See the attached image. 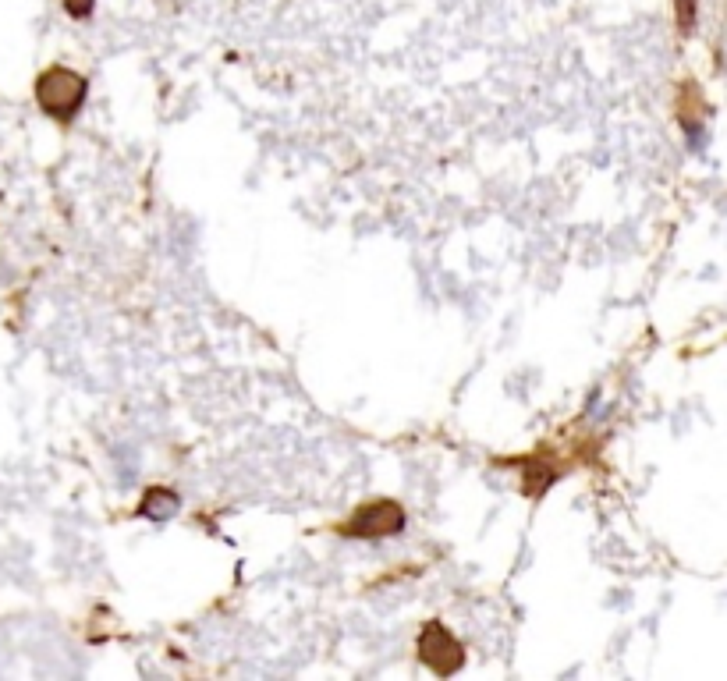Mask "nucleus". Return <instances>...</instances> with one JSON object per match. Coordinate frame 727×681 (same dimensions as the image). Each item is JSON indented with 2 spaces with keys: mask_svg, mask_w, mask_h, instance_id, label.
Segmentation results:
<instances>
[{
  "mask_svg": "<svg viewBox=\"0 0 727 681\" xmlns=\"http://www.w3.org/2000/svg\"><path fill=\"white\" fill-rule=\"evenodd\" d=\"M86 93H89L86 75L64 68V64L47 68L40 79H36V103H40V110L47 118L61 121V125L79 118L82 103H86Z\"/></svg>",
  "mask_w": 727,
  "mask_h": 681,
  "instance_id": "nucleus-1",
  "label": "nucleus"
},
{
  "mask_svg": "<svg viewBox=\"0 0 727 681\" xmlns=\"http://www.w3.org/2000/svg\"><path fill=\"white\" fill-rule=\"evenodd\" d=\"M405 525H408V515L398 501H369V504H362V508H355L352 515H348V522L337 525V533H341L344 540L376 543V540L401 536L405 533Z\"/></svg>",
  "mask_w": 727,
  "mask_h": 681,
  "instance_id": "nucleus-2",
  "label": "nucleus"
},
{
  "mask_svg": "<svg viewBox=\"0 0 727 681\" xmlns=\"http://www.w3.org/2000/svg\"><path fill=\"white\" fill-rule=\"evenodd\" d=\"M415 657L437 678H447V674H458L465 667V646L444 621H426L419 639H415Z\"/></svg>",
  "mask_w": 727,
  "mask_h": 681,
  "instance_id": "nucleus-3",
  "label": "nucleus"
},
{
  "mask_svg": "<svg viewBox=\"0 0 727 681\" xmlns=\"http://www.w3.org/2000/svg\"><path fill=\"white\" fill-rule=\"evenodd\" d=\"M178 508H181V497L174 494L171 486H149L139 501V515L149 518V522H164V518L178 515Z\"/></svg>",
  "mask_w": 727,
  "mask_h": 681,
  "instance_id": "nucleus-4",
  "label": "nucleus"
},
{
  "mask_svg": "<svg viewBox=\"0 0 727 681\" xmlns=\"http://www.w3.org/2000/svg\"><path fill=\"white\" fill-rule=\"evenodd\" d=\"M554 483H557V469L547 462V458L536 454L532 462H525V490H529V494H536V497L547 494Z\"/></svg>",
  "mask_w": 727,
  "mask_h": 681,
  "instance_id": "nucleus-5",
  "label": "nucleus"
},
{
  "mask_svg": "<svg viewBox=\"0 0 727 681\" xmlns=\"http://www.w3.org/2000/svg\"><path fill=\"white\" fill-rule=\"evenodd\" d=\"M674 18H678L681 36L696 29V0H674Z\"/></svg>",
  "mask_w": 727,
  "mask_h": 681,
  "instance_id": "nucleus-6",
  "label": "nucleus"
},
{
  "mask_svg": "<svg viewBox=\"0 0 727 681\" xmlns=\"http://www.w3.org/2000/svg\"><path fill=\"white\" fill-rule=\"evenodd\" d=\"M93 8H96V0H64V11H68L71 18H89L93 15Z\"/></svg>",
  "mask_w": 727,
  "mask_h": 681,
  "instance_id": "nucleus-7",
  "label": "nucleus"
}]
</instances>
